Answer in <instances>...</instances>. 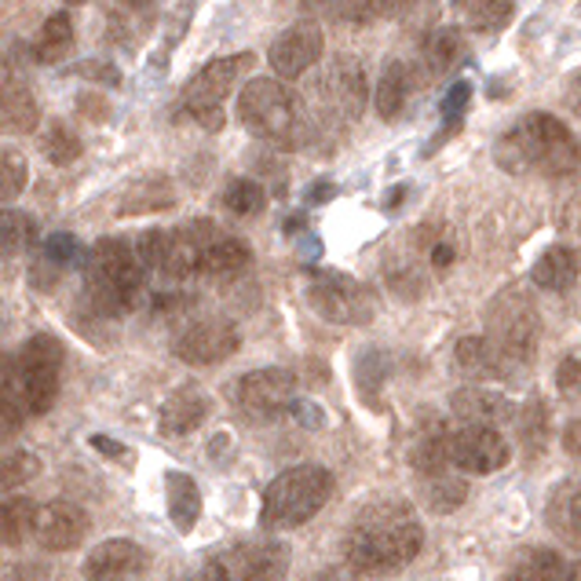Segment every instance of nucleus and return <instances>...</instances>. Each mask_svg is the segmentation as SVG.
I'll return each mask as SVG.
<instances>
[{
    "instance_id": "nucleus-11",
    "label": "nucleus",
    "mask_w": 581,
    "mask_h": 581,
    "mask_svg": "<svg viewBox=\"0 0 581 581\" xmlns=\"http://www.w3.org/2000/svg\"><path fill=\"white\" fill-rule=\"evenodd\" d=\"M508 443L497 428L487 425H460L446 428V465L468 476H494L505 468Z\"/></svg>"
},
{
    "instance_id": "nucleus-4",
    "label": "nucleus",
    "mask_w": 581,
    "mask_h": 581,
    "mask_svg": "<svg viewBox=\"0 0 581 581\" xmlns=\"http://www.w3.org/2000/svg\"><path fill=\"white\" fill-rule=\"evenodd\" d=\"M238 122L264 143L300 147L304 143V106L278 77H253L238 92Z\"/></svg>"
},
{
    "instance_id": "nucleus-41",
    "label": "nucleus",
    "mask_w": 581,
    "mask_h": 581,
    "mask_svg": "<svg viewBox=\"0 0 581 581\" xmlns=\"http://www.w3.org/2000/svg\"><path fill=\"white\" fill-rule=\"evenodd\" d=\"M29 184V165L18 150H4L0 154V202H15Z\"/></svg>"
},
{
    "instance_id": "nucleus-54",
    "label": "nucleus",
    "mask_w": 581,
    "mask_h": 581,
    "mask_svg": "<svg viewBox=\"0 0 581 581\" xmlns=\"http://www.w3.org/2000/svg\"><path fill=\"white\" fill-rule=\"evenodd\" d=\"M66 4H88V0H66Z\"/></svg>"
},
{
    "instance_id": "nucleus-24",
    "label": "nucleus",
    "mask_w": 581,
    "mask_h": 581,
    "mask_svg": "<svg viewBox=\"0 0 581 581\" xmlns=\"http://www.w3.org/2000/svg\"><path fill=\"white\" fill-rule=\"evenodd\" d=\"M545 519H548V527L567 541V545L581 548V483L556 487L553 497H548Z\"/></svg>"
},
{
    "instance_id": "nucleus-46",
    "label": "nucleus",
    "mask_w": 581,
    "mask_h": 581,
    "mask_svg": "<svg viewBox=\"0 0 581 581\" xmlns=\"http://www.w3.org/2000/svg\"><path fill=\"white\" fill-rule=\"evenodd\" d=\"M559 227H564L567 235L581 238V187L567 198V205L559 209Z\"/></svg>"
},
{
    "instance_id": "nucleus-13",
    "label": "nucleus",
    "mask_w": 581,
    "mask_h": 581,
    "mask_svg": "<svg viewBox=\"0 0 581 581\" xmlns=\"http://www.w3.org/2000/svg\"><path fill=\"white\" fill-rule=\"evenodd\" d=\"M238 348H242V333H238L230 318H202V323H190L176 337L173 355L187 366H219Z\"/></svg>"
},
{
    "instance_id": "nucleus-18",
    "label": "nucleus",
    "mask_w": 581,
    "mask_h": 581,
    "mask_svg": "<svg viewBox=\"0 0 581 581\" xmlns=\"http://www.w3.org/2000/svg\"><path fill=\"white\" fill-rule=\"evenodd\" d=\"M249 260H253V253H249V245L242 242V238L224 235V230L213 224L205 235V245H202L198 278H235L249 267Z\"/></svg>"
},
{
    "instance_id": "nucleus-15",
    "label": "nucleus",
    "mask_w": 581,
    "mask_h": 581,
    "mask_svg": "<svg viewBox=\"0 0 581 581\" xmlns=\"http://www.w3.org/2000/svg\"><path fill=\"white\" fill-rule=\"evenodd\" d=\"M323 48H326L323 29H318L315 23H296V26H289L275 45H270L267 63L278 77L296 81V77H304L307 70L323 59Z\"/></svg>"
},
{
    "instance_id": "nucleus-16",
    "label": "nucleus",
    "mask_w": 581,
    "mask_h": 581,
    "mask_svg": "<svg viewBox=\"0 0 581 581\" xmlns=\"http://www.w3.org/2000/svg\"><path fill=\"white\" fill-rule=\"evenodd\" d=\"M88 527H92V519H88L81 505H74V501H52V505L37 508L34 538L45 553H70V548H77L85 541Z\"/></svg>"
},
{
    "instance_id": "nucleus-50",
    "label": "nucleus",
    "mask_w": 581,
    "mask_h": 581,
    "mask_svg": "<svg viewBox=\"0 0 581 581\" xmlns=\"http://www.w3.org/2000/svg\"><path fill=\"white\" fill-rule=\"evenodd\" d=\"M92 446H96V450H103V454L125 457V450H122V446H110V439H103V435H96V439H92Z\"/></svg>"
},
{
    "instance_id": "nucleus-49",
    "label": "nucleus",
    "mask_w": 581,
    "mask_h": 581,
    "mask_svg": "<svg viewBox=\"0 0 581 581\" xmlns=\"http://www.w3.org/2000/svg\"><path fill=\"white\" fill-rule=\"evenodd\" d=\"M567 99H570V110H574V114L581 117V74L574 77V81H570V92H567Z\"/></svg>"
},
{
    "instance_id": "nucleus-17",
    "label": "nucleus",
    "mask_w": 581,
    "mask_h": 581,
    "mask_svg": "<svg viewBox=\"0 0 581 581\" xmlns=\"http://www.w3.org/2000/svg\"><path fill=\"white\" fill-rule=\"evenodd\" d=\"M147 564H150L147 548H139L136 541H125V538H110L88 553L85 578L88 581H132L143 574Z\"/></svg>"
},
{
    "instance_id": "nucleus-26",
    "label": "nucleus",
    "mask_w": 581,
    "mask_h": 581,
    "mask_svg": "<svg viewBox=\"0 0 581 581\" xmlns=\"http://www.w3.org/2000/svg\"><path fill=\"white\" fill-rule=\"evenodd\" d=\"M165 494H168V516L173 523L184 530H194L198 516H202V490L187 472H168L165 479Z\"/></svg>"
},
{
    "instance_id": "nucleus-55",
    "label": "nucleus",
    "mask_w": 581,
    "mask_h": 581,
    "mask_svg": "<svg viewBox=\"0 0 581 581\" xmlns=\"http://www.w3.org/2000/svg\"><path fill=\"white\" fill-rule=\"evenodd\" d=\"M128 4H147V0H128Z\"/></svg>"
},
{
    "instance_id": "nucleus-53",
    "label": "nucleus",
    "mask_w": 581,
    "mask_h": 581,
    "mask_svg": "<svg viewBox=\"0 0 581 581\" xmlns=\"http://www.w3.org/2000/svg\"><path fill=\"white\" fill-rule=\"evenodd\" d=\"M567 581H581V564H570V578Z\"/></svg>"
},
{
    "instance_id": "nucleus-25",
    "label": "nucleus",
    "mask_w": 581,
    "mask_h": 581,
    "mask_svg": "<svg viewBox=\"0 0 581 581\" xmlns=\"http://www.w3.org/2000/svg\"><path fill=\"white\" fill-rule=\"evenodd\" d=\"M570 564L553 548H530V553L516 556L508 567L505 581H567Z\"/></svg>"
},
{
    "instance_id": "nucleus-51",
    "label": "nucleus",
    "mask_w": 581,
    "mask_h": 581,
    "mask_svg": "<svg viewBox=\"0 0 581 581\" xmlns=\"http://www.w3.org/2000/svg\"><path fill=\"white\" fill-rule=\"evenodd\" d=\"M329 194H333V187H329V184H318V187L312 190V202H323V198H329Z\"/></svg>"
},
{
    "instance_id": "nucleus-7",
    "label": "nucleus",
    "mask_w": 581,
    "mask_h": 581,
    "mask_svg": "<svg viewBox=\"0 0 581 581\" xmlns=\"http://www.w3.org/2000/svg\"><path fill=\"white\" fill-rule=\"evenodd\" d=\"M18 392L29 417H45L59 399L63 380V344L52 333H34L15 355Z\"/></svg>"
},
{
    "instance_id": "nucleus-2",
    "label": "nucleus",
    "mask_w": 581,
    "mask_h": 581,
    "mask_svg": "<svg viewBox=\"0 0 581 581\" xmlns=\"http://www.w3.org/2000/svg\"><path fill=\"white\" fill-rule=\"evenodd\" d=\"M494 162L513 176L570 179L581 173V143L553 114H527L497 139Z\"/></svg>"
},
{
    "instance_id": "nucleus-32",
    "label": "nucleus",
    "mask_w": 581,
    "mask_h": 581,
    "mask_svg": "<svg viewBox=\"0 0 581 581\" xmlns=\"http://www.w3.org/2000/svg\"><path fill=\"white\" fill-rule=\"evenodd\" d=\"M409 0H323V8L329 15L344 18V23H374V18H392L399 15Z\"/></svg>"
},
{
    "instance_id": "nucleus-14",
    "label": "nucleus",
    "mask_w": 581,
    "mask_h": 581,
    "mask_svg": "<svg viewBox=\"0 0 581 581\" xmlns=\"http://www.w3.org/2000/svg\"><path fill=\"white\" fill-rule=\"evenodd\" d=\"M318 114L337 117V122L352 125L363 117L366 106V70L355 63V59H337L333 66L318 77Z\"/></svg>"
},
{
    "instance_id": "nucleus-8",
    "label": "nucleus",
    "mask_w": 581,
    "mask_h": 581,
    "mask_svg": "<svg viewBox=\"0 0 581 581\" xmlns=\"http://www.w3.org/2000/svg\"><path fill=\"white\" fill-rule=\"evenodd\" d=\"M253 66V52H238V55H224L213 59L209 66L198 70L190 77V85L184 88V110L194 117L202 128H216L224 125V103L235 92V85L242 81V74Z\"/></svg>"
},
{
    "instance_id": "nucleus-36",
    "label": "nucleus",
    "mask_w": 581,
    "mask_h": 581,
    "mask_svg": "<svg viewBox=\"0 0 581 581\" xmlns=\"http://www.w3.org/2000/svg\"><path fill=\"white\" fill-rule=\"evenodd\" d=\"M37 476H41V457H37L34 450H12V454H4L0 457V497H4L8 490L34 483Z\"/></svg>"
},
{
    "instance_id": "nucleus-3",
    "label": "nucleus",
    "mask_w": 581,
    "mask_h": 581,
    "mask_svg": "<svg viewBox=\"0 0 581 581\" xmlns=\"http://www.w3.org/2000/svg\"><path fill=\"white\" fill-rule=\"evenodd\" d=\"M147 264L128 238H99L85 256V300L96 315L132 312L147 286Z\"/></svg>"
},
{
    "instance_id": "nucleus-42",
    "label": "nucleus",
    "mask_w": 581,
    "mask_h": 581,
    "mask_svg": "<svg viewBox=\"0 0 581 581\" xmlns=\"http://www.w3.org/2000/svg\"><path fill=\"white\" fill-rule=\"evenodd\" d=\"M81 139H77L74 128H66V125H52L45 132V157L52 165H74L77 157H81Z\"/></svg>"
},
{
    "instance_id": "nucleus-29",
    "label": "nucleus",
    "mask_w": 581,
    "mask_h": 581,
    "mask_svg": "<svg viewBox=\"0 0 581 581\" xmlns=\"http://www.w3.org/2000/svg\"><path fill=\"white\" fill-rule=\"evenodd\" d=\"M176 202V190L168 179L162 176H150V179H139V184H132L125 190L122 198V209L117 213L125 216H136V213H162V209H168Z\"/></svg>"
},
{
    "instance_id": "nucleus-45",
    "label": "nucleus",
    "mask_w": 581,
    "mask_h": 581,
    "mask_svg": "<svg viewBox=\"0 0 581 581\" xmlns=\"http://www.w3.org/2000/svg\"><path fill=\"white\" fill-rule=\"evenodd\" d=\"M74 74L88 77V81H96V85H122V70H117L114 63H106V59H88V63H77Z\"/></svg>"
},
{
    "instance_id": "nucleus-20",
    "label": "nucleus",
    "mask_w": 581,
    "mask_h": 581,
    "mask_svg": "<svg viewBox=\"0 0 581 581\" xmlns=\"http://www.w3.org/2000/svg\"><path fill=\"white\" fill-rule=\"evenodd\" d=\"M41 125V106L37 96L18 81H0V132L4 136H29Z\"/></svg>"
},
{
    "instance_id": "nucleus-37",
    "label": "nucleus",
    "mask_w": 581,
    "mask_h": 581,
    "mask_svg": "<svg viewBox=\"0 0 581 581\" xmlns=\"http://www.w3.org/2000/svg\"><path fill=\"white\" fill-rule=\"evenodd\" d=\"M548 406L534 399V403L523 406V414H516V428H519V443H523L527 454H541L548 443Z\"/></svg>"
},
{
    "instance_id": "nucleus-39",
    "label": "nucleus",
    "mask_w": 581,
    "mask_h": 581,
    "mask_svg": "<svg viewBox=\"0 0 581 581\" xmlns=\"http://www.w3.org/2000/svg\"><path fill=\"white\" fill-rule=\"evenodd\" d=\"M77 256H81V245H77L74 235H52V238L45 242V253H41V260H37V267H34V278L41 275V270H52V278L59 282L63 267L74 264Z\"/></svg>"
},
{
    "instance_id": "nucleus-48",
    "label": "nucleus",
    "mask_w": 581,
    "mask_h": 581,
    "mask_svg": "<svg viewBox=\"0 0 581 581\" xmlns=\"http://www.w3.org/2000/svg\"><path fill=\"white\" fill-rule=\"evenodd\" d=\"M564 450L581 465V417L570 420V425L564 428Z\"/></svg>"
},
{
    "instance_id": "nucleus-47",
    "label": "nucleus",
    "mask_w": 581,
    "mask_h": 581,
    "mask_svg": "<svg viewBox=\"0 0 581 581\" xmlns=\"http://www.w3.org/2000/svg\"><path fill=\"white\" fill-rule=\"evenodd\" d=\"M428 260H432V267H435V270H446L450 264H454V245L439 238L435 245H428Z\"/></svg>"
},
{
    "instance_id": "nucleus-43",
    "label": "nucleus",
    "mask_w": 581,
    "mask_h": 581,
    "mask_svg": "<svg viewBox=\"0 0 581 581\" xmlns=\"http://www.w3.org/2000/svg\"><path fill=\"white\" fill-rule=\"evenodd\" d=\"M468 103H472V85H468V81H457V85L446 88L443 103H439V114H443V122L450 125V132H454V128L460 125V117H465Z\"/></svg>"
},
{
    "instance_id": "nucleus-10",
    "label": "nucleus",
    "mask_w": 581,
    "mask_h": 581,
    "mask_svg": "<svg viewBox=\"0 0 581 581\" xmlns=\"http://www.w3.org/2000/svg\"><path fill=\"white\" fill-rule=\"evenodd\" d=\"M187 581H286V548L278 545H238L213 556Z\"/></svg>"
},
{
    "instance_id": "nucleus-9",
    "label": "nucleus",
    "mask_w": 581,
    "mask_h": 581,
    "mask_svg": "<svg viewBox=\"0 0 581 581\" xmlns=\"http://www.w3.org/2000/svg\"><path fill=\"white\" fill-rule=\"evenodd\" d=\"M230 399L242 409L245 417L253 420H275L282 417L286 409H293L296 403V377L289 369H253V374L238 377L235 388H230Z\"/></svg>"
},
{
    "instance_id": "nucleus-34",
    "label": "nucleus",
    "mask_w": 581,
    "mask_h": 581,
    "mask_svg": "<svg viewBox=\"0 0 581 581\" xmlns=\"http://www.w3.org/2000/svg\"><path fill=\"white\" fill-rule=\"evenodd\" d=\"M37 242V219L18 209H0V260L26 253Z\"/></svg>"
},
{
    "instance_id": "nucleus-19",
    "label": "nucleus",
    "mask_w": 581,
    "mask_h": 581,
    "mask_svg": "<svg viewBox=\"0 0 581 581\" xmlns=\"http://www.w3.org/2000/svg\"><path fill=\"white\" fill-rule=\"evenodd\" d=\"M454 363H457L460 374L472 377V380H501V377H513L516 374V369L505 363V355H501L487 337L457 340Z\"/></svg>"
},
{
    "instance_id": "nucleus-44",
    "label": "nucleus",
    "mask_w": 581,
    "mask_h": 581,
    "mask_svg": "<svg viewBox=\"0 0 581 581\" xmlns=\"http://www.w3.org/2000/svg\"><path fill=\"white\" fill-rule=\"evenodd\" d=\"M556 388H559V395L581 399V355H567L564 363L556 366Z\"/></svg>"
},
{
    "instance_id": "nucleus-22",
    "label": "nucleus",
    "mask_w": 581,
    "mask_h": 581,
    "mask_svg": "<svg viewBox=\"0 0 581 581\" xmlns=\"http://www.w3.org/2000/svg\"><path fill=\"white\" fill-rule=\"evenodd\" d=\"M450 406H454V414L465 420V425L494 428V425H501V420H513L516 417V406L508 403L505 395L490 392V388H460Z\"/></svg>"
},
{
    "instance_id": "nucleus-28",
    "label": "nucleus",
    "mask_w": 581,
    "mask_h": 581,
    "mask_svg": "<svg viewBox=\"0 0 581 581\" xmlns=\"http://www.w3.org/2000/svg\"><path fill=\"white\" fill-rule=\"evenodd\" d=\"M37 501L34 497H4L0 501V545H23L37 527Z\"/></svg>"
},
{
    "instance_id": "nucleus-23",
    "label": "nucleus",
    "mask_w": 581,
    "mask_h": 581,
    "mask_svg": "<svg viewBox=\"0 0 581 581\" xmlns=\"http://www.w3.org/2000/svg\"><path fill=\"white\" fill-rule=\"evenodd\" d=\"M209 417V395L202 388H179L162 406V435H190Z\"/></svg>"
},
{
    "instance_id": "nucleus-5",
    "label": "nucleus",
    "mask_w": 581,
    "mask_h": 581,
    "mask_svg": "<svg viewBox=\"0 0 581 581\" xmlns=\"http://www.w3.org/2000/svg\"><path fill=\"white\" fill-rule=\"evenodd\" d=\"M329 494H333V476H329L323 465L286 468V472L270 479V487L264 490L260 519H264V527L270 530L300 527L326 505Z\"/></svg>"
},
{
    "instance_id": "nucleus-40",
    "label": "nucleus",
    "mask_w": 581,
    "mask_h": 581,
    "mask_svg": "<svg viewBox=\"0 0 581 581\" xmlns=\"http://www.w3.org/2000/svg\"><path fill=\"white\" fill-rule=\"evenodd\" d=\"M425 497L439 513H450V508H457L465 501V483L450 476V468H443V472L425 476Z\"/></svg>"
},
{
    "instance_id": "nucleus-31",
    "label": "nucleus",
    "mask_w": 581,
    "mask_h": 581,
    "mask_svg": "<svg viewBox=\"0 0 581 581\" xmlns=\"http://www.w3.org/2000/svg\"><path fill=\"white\" fill-rule=\"evenodd\" d=\"M457 8L468 29H476V34H497L513 18L516 0H457Z\"/></svg>"
},
{
    "instance_id": "nucleus-35",
    "label": "nucleus",
    "mask_w": 581,
    "mask_h": 581,
    "mask_svg": "<svg viewBox=\"0 0 581 581\" xmlns=\"http://www.w3.org/2000/svg\"><path fill=\"white\" fill-rule=\"evenodd\" d=\"M26 417L23 392H18V374H15V358H8L0 352V432L15 428Z\"/></svg>"
},
{
    "instance_id": "nucleus-1",
    "label": "nucleus",
    "mask_w": 581,
    "mask_h": 581,
    "mask_svg": "<svg viewBox=\"0 0 581 581\" xmlns=\"http://www.w3.org/2000/svg\"><path fill=\"white\" fill-rule=\"evenodd\" d=\"M425 548V527L406 501L384 497L352 519L344 534V564L369 578H384L403 570Z\"/></svg>"
},
{
    "instance_id": "nucleus-30",
    "label": "nucleus",
    "mask_w": 581,
    "mask_h": 581,
    "mask_svg": "<svg viewBox=\"0 0 581 581\" xmlns=\"http://www.w3.org/2000/svg\"><path fill=\"white\" fill-rule=\"evenodd\" d=\"M70 48H74V18H70V12L48 15L34 45L37 63H63L70 55Z\"/></svg>"
},
{
    "instance_id": "nucleus-33",
    "label": "nucleus",
    "mask_w": 581,
    "mask_h": 581,
    "mask_svg": "<svg viewBox=\"0 0 581 581\" xmlns=\"http://www.w3.org/2000/svg\"><path fill=\"white\" fill-rule=\"evenodd\" d=\"M460 52H465V41H460V34L454 26H439L432 34L425 37V48H420V55H425V66L428 74H446L450 66L457 63Z\"/></svg>"
},
{
    "instance_id": "nucleus-6",
    "label": "nucleus",
    "mask_w": 581,
    "mask_h": 581,
    "mask_svg": "<svg viewBox=\"0 0 581 581\" xmlns=\"http://www.w3.org/2000/svg\"><path fill=\"white\" fill-rule=\"evenodd\" d=\"M490 344L505 355L513 369H523L534 363L538 355V337H541V318L534 300L523 296L519 289L497 293L494 304L487 307V333Z\"/></svg>"
},
{
    "instance_id": "nucleus-52",
    "label": "nucleus",
    "mask_w": 581,
    "mask_h": 581,
    "mask_svg": "<svg viewBox=\"0 0 581 581\" xmlns=\"http://www.w3.org/2000/svg\"><path fill=\"white\" fill-rule=\"evenodd\" d=\"M312 581H344V578L333 574V570H326V574H318V578H312Z\"/></svg>"
},
{
    "instance_id": "nucleus-21",
    "label": "nucleus",
    "mask_w": 581,
    "mask_h": 581,
    "mask_svg": "<svg viewBox=\"0 0 581 581\" xmlns=\"http://www.w3.org/2000/svg\"><path fill=\"white\" fill-rule=\"evenodd\" d=\"M534 286L548 289V293H567L581 278V249L578 245H553L538 256L534 264Z\"/></svg>"
},
{
    "instance_id": "nucleus-38",
    "label": "nucleus",
    "mask_w": 581,
    "mask_h": 581,
    "mask_svg": "<svg viewBox=\"0 0 581 581\" xmlns=\"http://www.w3.org/2000/svg\"><path fill=\"white\" fill-rule=\"evenodd\" d=\"M264 202H267V194L256 179H230L224 190V209L235 216H256L260 209H264Z\"/></svg>"
},
{
    "instance_id": "nucleus-27",
    "label": "nucleus",
    "mask_w": 581,
    "mask_h": 581,
    "mask_svg": "<svg viewBox=\"0 0 581 581\" xmlns=\"http://www.w3.org/2000/svg\"><path fill=\"white\" fill-rule=\"evenodd\" d=\"M409 92H414V81H409V66L406 63H388L384 70H380V81H377V114L384 117V122H395L399 114H403L406 99Z\"/></svg>"
},
{
    "instance_id": "nucleus-12",
    "label": "nucleus",
    "mask_w": 581,
    "mask_h": 581,
    "mask_svg": "<svg viewBox=\"0 0 581 581\" xmlns=\"http://www.w3.org/2000/svg\"><path fill=\"white\" fill-rule=\"evenodd\" d=\"M307 296H312V307L326 323L366 326L374 318V296H369V289L348 275H318Z\"/></svg>"
}]
</instances>
